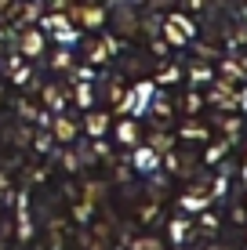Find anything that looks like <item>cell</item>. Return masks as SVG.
I'll list each match as a JSON object with an SVG mask.
<instances>
[]
</instances>
